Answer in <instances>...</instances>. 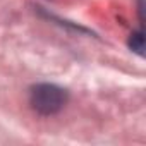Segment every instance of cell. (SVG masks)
I'll return each instance as SVG.
<instances>
[{"mask_svg":"<svg viewBox=\"0 0 146 146\" xmlns=\"http://www.w3.org/2000/svg\"><path fill=\"white\" fill-rule=\"evenodd\" d=\"M28 102L33 112L50 117L58 113L69 102V91L53 83H38L29 88Z\"/></svg>","mask_w":146,"mask_h":146,"instance_id":"1","label":"cell"},{"mask_svg":"<svg viewBox=\"0 0 146 146\" xmlns=\"http://www.w3.org/2000/svg\"><path fill=\"white\" fill-rule=\"evenodd\" d=\"M127 46L136 55L144 57V31H143V28H139L137 31H132L131 33V36L127 40Z\"/></svg>","mask_w":146,"mask_h":146,"instance_id":"2","label":"cell"},{"mask_svg":"<svg viewBox=\"0 0 146 146\" xmlns=\"http://www.w3.org/2000/svg\"><path fill=\"white\" fill-rule=\"evenodd\" d=\"M143 11H144V4L143 0H137V16H139V28L144 26V16H143Z\"/></svg>","mask_w":146,"mask_h":146,"instance_id":"3","label":"cell"}]
</instances>
